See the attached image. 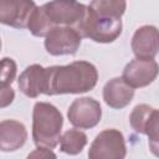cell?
Wrapping results in <instances>:
<instances>
[{"mask_svg":"<svg viewBox=\"0 0 159 159\" xmlns=\"http://www.w3.org/2000/svg\"><path fill=\"white\" fill-rule=\"evenodd\" d=\"M97 68L87 61H75L66 66H51L45 71L43 93L47 96L84 93L94 88Z\"/></svg>","mask_w":159,"mask_h":159,"instance_id":"1","label":"cell"},{"mask_svg":"<svg viewBox=\"0 0 159 159\" xmlns=\"http://www.w3.org/2000/svg\"><path fill=\"white\" fill-rule=\"evenodd\" d=\"M63 118L60 111L47 102H37L32 113V138L37 147L53 149L60 143Z\"/></svg>","mask_w":159,"mask_h":159,"instance_id":"2","label":"cell"},{"mask_svg":"<svg viewBox=\"0 0 159 159\" xmlns=\"http://www.w3.org/2000/svg\"><path fill=\"white\" fill-rule=\"evenodd\" d=\"M77 30L84 37L94 42L109 43L122 34V19H109L96 14L88 6Z\"/></svg>","mask_w":159,"mask_h":159,"instance_id":"3","label":"cell"},{"mask_svg":"<svg viewBox=\"0 0 159 159\" xmlns=\"http://www.w3.org/2000/svg\"><path fill=\"white\" fill-rule=\"evenodd\" d=\"M42 6L53 27L72 26L77 29L87 9L77 0H51Z\"/></svg>","mask_w":159,"mask_h":159,"instance_id":"4","label":"cell"},{"mask_svg":"<svg viewBox=\"0 0 159 159\" xmlns=\"http://www.w3.org/2000/svg\"><path fill=\"white\" fill-rule=\"evenodd\" d=\"M125 142L123 134L117 129L101 132L88 150L89 159H122L125 157Z\"/></svg>","mask_w":159,"mask_h":159,"instance_id":"5","label":"cell"},{"mask_svg":"<svg viewBox=\"0 0 159 159\" xmlns=\"http://www.w3.org/2000/svg\"><path fill=\"white\" fill-rule=\"evenodd\" d=\"M82 35L72 26H56L46 36L45 47L50 55H75L81 45Z\"/></svg>","mask_w":159,"mask_h":159,"instance_id":"6","label":"cell"},{"mask_svg":"<svg viewBox=\"0 0 159 159\" xmlns=\"http://www.w3.org/2000/svg\"><path fill=\"white\" fill-rule=\"evenodd\" d=\"M70 123L80 129H88L97 125L102 117V108L99 102L91 97H82L75 99L67 112Z\"/></svg>","mask_w":159,"mask_h":159,"instance_id":"7","label":"cell"},{"mask_svg":"<svg viewBox=\"0 0 159 159\" xmlns=\"http://www.w3.org/2000/svg\"><path fill=\"white\" fill-rule=\"evenodd\" d=\"M36 7L34 0H0V21L16 29L27 27Z\"/></svg>","mask_w":159,"mask_h":159,"instance_id":"8","label":"cell"},{"mask_svg":"<svg viewBox=\"0 0 159 159\" xmlns=\"http://www.w3.org/2000/svg\"><path fill=\"white\" fill-rule=\"evenodd\" d=\"M159 75V65L153 58H137L130 61L123 70V80L133 88L150 84Z\"/></svg>","mask_w":159,"mask_h":159,"instance_id":"9","label":"cell"},{"mask_svg":"<svg viewBox=\"0 0 159 159\" xmlns=\"http://www.w3.org/2000/svg\"><path fill=\"white\" fill-rule=\"evenodd\" d=\"M130 45L137 58H154L159 52V30L152 25L139 27Z\"/></svg>","mask_w":159,"mask_h":159,"instance_id":"10","label":"cell"},{"mask_svg":"<svg viewBox=\"0 0 159 159\" xmlns=\"http://www.w3.org/2000/svg\"><path fill=\"white\" fill-rule=\"evenodd\" d=\"M134 97V88L129 86L123 77L109 80L103 88V99L107 106L120 109L127 107Z\"/></svg>","mask_w":159,"mask_h":159,"instance_id":"11","label":"cell"},{"mask_svg":"<svg viewBox=\"0 0 159 159\" xmlns=\"http://www.w3.org/2000/svg\"><path fill=\"white\" fill-rule=\"evenodd\" d=\"M27 139V132L22 123L12 119L0 123V149L2 152H14L20 149Z\"/></svg>","mask_w":159,"mask_h":159,"instance_id":"12","label":"cell"},{"mask_svg":"<svg viewBox=\"0 0 159 159\" xmlns=\"http://www.w3.org/2000/svg\"><path fill=\"white\" fill-rule=\"evenodd\" d=\"M45 71L46 68L40 65H31L26 67L17 81L20 91L30 98H36L41 93H43Z\"/></svg>","mask_w":159,"mask_h":159,"instance_id":"13","label":"cell"},{"mask_svg":"<svg viewBox=\"0 0 159 159\" xmlns=\"http://www.w3.org/2000/svg\"><path fill=\"white\" fill-rule=\"evenodd\" d=\"M125 6V0H92L88 5L96 14L109 19H122Z\"/></svg>","mask_w":159,"mask_h":159,"instance_id":"14","label":"cell"},{"mask_svg":"<svg viewBox=\"0 0 159 159\" xmlns=\"http://www.w3.org/2000/svg\"><path fill=\"white\" fill-rule=\"evenodd\" d=\"M87 144V135L78 129H68L60 138V148L66 154H78Z\"/></svg>","mask_w":159,"mask_h":159,"instance_id":"15","label":"cell"},{"mask_svg":"<svg viewBox=\"0 0 159 159\" xmlns=\"http://www.w3.org/2000/svg\"><path fill=\"white\" fill-rule=\"evenodd\" d=\"M27 29L34 36H37V37H43V36L46 37L51 32V30L55 29L52 22L46 15L43 6H37L35 9V11L30 17Z\"/></svg>","mask_w":159,"mask_h":159,"instance_id":"16","label":"cell"},{"mask_svg":"<svg viewBox=\"0 0 159 159\" xmlns=\"http://www.w3.org/2000/svg\"><path fill=\"white\" fill-rule=\"evenodd\" d=\"M145 134L148 135L150 152L159 157V109H153L145 127Z\"/></svg>","mask_w":159,"mask_h":159,"instance_id":"17","label":"cell"},{"mask_svg":"<svg viewBox=\"0 0 159 159\" xmlns=\"http://www.w3.org/2000/svg\"><path fill=\"white\" fill-rule=\"evenodd\" d=\"M153 112V108L148 104H139L137 106L133 112L130 113L129 122L132 128L140 134H145V127L148 123V119Z\"/></svg>","mask_w":159,"mask_h":159,"instance_id":"18","label":"cell"},{"mask_svg":"<svg viewBox=\"0 0 159 159\" xmlns=\"http://www.w3.org/2000/svg\"><path fill=\"white\" fill-rule=\"evenodd\" d=\"M16 76V63L12 58L5 57L1 61V86H10Z\"/></svg>","mask_w":159,"mask_h":159,"instance_id":"19","label":"cell"},{"mask_svg":"<svg viewBox=\"0 0 159 159\" xmlns=\"http://www.w3.org/2000/svg\"><path fill=\"white\" fill-rule=\"evenodd\" d=\"M15 97V92L10 86H0V107L5 108L11 104Z\"/></svg>","mask_w":159,"mask_h":159,"instance_id":"20","label":"cell"},{"mask_svg":"<svg viewBox=\"0 0 159 159\" xmlns=\"http://www.w3.org/2000/svg\"><path fill=\"white\" fill-rule=\"evenodd\" d=\"M29 158H40V159H46V158H56V155L52 153L51 149L48 148H40L37 147V149L32 153L29 154Z\"/></svg>","mask_w":159,"mask_h":159,"instance_id":"21","label":"cell"}]
</instances>
